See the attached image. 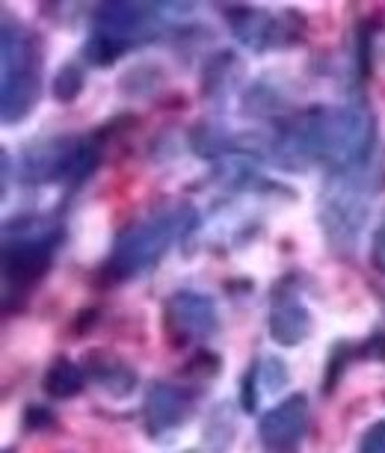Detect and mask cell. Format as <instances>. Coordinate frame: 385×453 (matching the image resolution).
<instances>
[{"instance_id": "6da1fadb", "label": "cell", "mask_w": 385, "mask_h": 453, "mask_svg": "<svg viewBox=\"0 0 385 453\" xmlns=\"http://www.w3.org/2000/svg\"><path fill=\"white\" fill-rule=\"evenodd\" d=\"M376 116L362 98L318 104L281 116L273 125L270 160L288 173L327 166V173L373 164Z\"/></svg>"}, {"instance_id": "7a4b0ae2", "label": "cell", "mask_w": 385, "mask_h": 453, "mask_svg": "<svg viewBox=\"0 0 385 453\" xmlns=\"http://www.w3.org/2000/svg\"><path fill=\"white\" fill-rule=\"evenodd\" d=\"M196 232H199V213L190 204H169V208L154 211L116 234L98 276L104 285L140 279L158 267L178 241Z\"/></svg>"}, {"instance_id": "3957f363", "label": "cell", "mask_w": 385, "mask_h": 453, "mask_svg": "<svg viewBox=\"0 0 385 453\" xmlns=\"http://www.w3.org/2000/svg\"><path fill=\"white\" fill-rule=\"evenodd\" d=\"M190 4H101L83 42L89 65H113L131 50L149 45L190 12Z\"/></svg>"}, {"instance_id": "277c9868", "label": "cell", "mask_w": 385, "mask_h": 453, "mask_svg": "<svg viewBox=\"0 0 385 453\" xmlns=\"http://www.w3.org/2000/svg\"><path fill=\"white\" fill-rule=\"evenodd\" d=\"M380 190L382 175L373 164L327 173L318 196V222L323 241L341 258H350L358 250Z\"/></svg>"}, {"instance_id": "5b68a950", "label": "cell", "mask_w": 385, "mask_h": 453, "mask_svg": "<svg viewBox=\"0 0 385 453\" xmlns=\"http://www.w3.org/2000/svg\"><path fill=\"white\" fill-rule=\"evenodd\" d=\"M63 241H65L63 222H57L50 217L24 213V217H15L6 222V228H4L6 299H12V294L24 299L48 276Z\"/></svg>"}, {"instance_id": "8992f818", "label": "cell", "mask_w": 385, "mask_h": 453, "mask_svg": "<svg viewBox=\"0 0 385 453\" xmlns=\"http://www.w3.org/2000/svg\"><path fill=\"white\" fill-rule=\"evenodd\" d=\"M42 98V42L27 24L4 19L0 27V116L21 125Z\"/></svg>"}, {"instance_id": "52a82bcc", "label": "cell", "mask_w": 385, "mask_h": 453, "mask_svg": "<svg viewBox=\"0 0 385 453\" xmlns=\"http://www.w3.org/2000/svg\"><path fill=\"white\" fill-rule=\"evenodd\" d=\"M101 166V140L98 136H50V140L30 142L19 157V178L24 184H87Z\"/></svg>"}, {"instance_id": "ba28073f", "label": "cell", "mask_w": 385, "mask_h": 453, "mask_svg": "<svg viewBox=\"0 0 385 453\" xmlns=\"http://www.w3.org/2000/svg\"><path fill=\"white\" fill-rule=\"evenodd\" d=\"M226 21L231 36L241 42L243 48L255 54H267V50H285L303 42V19L296 12L276 15L258 6H226Z\"/></svg>"}, {"instance_id": "9c48e42d", "label": "cell", "mask_w": 385, "mask_h": 453, "mask_svg": "<svg viewBox=\"0 0 385 453\" xmlns=\"http://www.w3.org/2000/svg\"><path fill=\"white\" fill-rule=\"evenodd\" d=\"M164 329L175 347H199L219 329V311L213 296L202 290H173L164 303Z\"/></svg>"}, {"instance_id": "30bf717a", "label": "cell", "mask_w": 385, "mask_h": 453, "mask_svg": "<svg viewBox=\"0 0 385 453\" xmlns=\"http://www.w3.org/2000/svg\"><path fill=\"white\" fill-rule=\"evenodd\" d=\"M314 318L303 299V276L285 273L270 290L267 332L279 347H299L312 335Z\"/></svg>"}, {"instance_id": "8fae6325", "label": "cell", "mask_w": 385, "mask_h": 453, "mask_svg": "<svg viewBox=\"0 0 385 453\" xmlns=\"http://www.w3.org/2000/svg\"><path fill=\"white\" fill-rule=\"evenodd\" d=\"M196 412V391L181 382L158 380L151 382L142 400V424L151 439L169 435L190 421Z\"/></svg>"}, {"instance_id": "7c38bea8", "label": "cell", "mask_w": 385, "mask_h": 453, "mask_svg": "<svg viewBox=\"0 0 385 453\" xmlns=\"http://www.w3.org/2000/svg\"><path fill=\"white\" fill-rule=\"evenodd\" d=\"M312 421V406L308 397L299 395L281 397L276 406H270L258 421V439L267 453H299Z\"/></svg>"}, {"instance_id": "4fadbf2b", "label": "cell", "mask_w": 385, "mask_h": 453, "mask_svg": "<svg viewBox=\"0 0 385 453\" xmlns=\"http://www.w3.org/2000/svg\"><path fill=\"white\" fill-rule=\"evenodd\" d=\"M83 367H87V376H92V380L104 391H110L113 397H127L136 388V371L119 356L92 353L87 362H83Z\"/></svg>"}, {"instance_id": "5bb4252c", "label": "cell", "mask_w": 385, "mask_h": 453, "mask_svg": "<svg viewBox=\"0 0 385 453\" xmlns=\"http://www.w3.org/2000/svg\"><path fill=\"white\" fill-rule=\"evenodd\" d=\"M42 388H45V395L54 400L77 397L83 388H87V367L74 365L72 358H57V362L45 371Z\"/></svg>"}, {"instance_id": "9a60e30c", "label": "cell", "mask_w": 385, "mask_h": 453, "mask_svg": "<svg viewBox=\"0 0 385 453\" xmlns=\"http://www.w3.org/2000/svg\"><path fill=\"white\" fill-rule=\"evenodd\" d=\"M237 433V418L235 409L228 403H217L204 418V430H202V444L208 453H226L235 441Z\"/></svg>"}, {"instance_id": "2e32d148", "label": "cell", "mask_w": 385, "mask_h": 453, "mask_svg": "<svg viewBox=\"0 0 385 453\" xmlns=\"http://www.w3.org/2000/svg\"><path fill=\"white\" fill-rule=\"evenodd\" d=\"M241 72V63H237L235 54H228V50H219L217 57L208 59L204 63V74H202V92L208 98L219 96V92H226V87L231 83V78Z\"/></svg>"}, {"instance_id": "e0dca14e", "label": "cell", "mask_w": 385, "mask_h": 453, "mask_svg": "<svg viewBox=\"0 0 385 453\" xmlns=\"http://www.w3.org/2000/svg\"><path fill=\"white\" fill-rule=\"evenodd\" d=\"M83 87H87V74H83L81 63H65L54 78V98L63 101V104H72L83 92Z\"/></svg>"}, {"instance_id": "ac0fdd59", "label": "cell", "mask_w": 385, "mask_h": 453, "mask_svg": "<svg viewBox=\"0 0 385 453\" xmlns=\"http://www.w3.org/2000/svg\"><path fill=\"white\" fill-rule=\"evenodd\" d=\"M255 367H258V382H261L264 391H281L288 386V367L281 358L267 356V358H261Z\"/></svg>"}, {"instance_id": "d6986e66", "label": "cell", "mask_w": 385, "mask_h": 453, "mask_svg": "<svg viewBox=\"0 0 385 453\" xmlns=\"http://www.w3.org/2000/svg\"><path fill=\"white\" fill-rule=\"evenodd\" d=\"M358 453H385V418L373 421L358 439Z\"/></svg>"}, {"instance_id": "ffe728a7", "label": "cell", "mask_w": 385, "mask_h": 453, "mask_svg": "<svg viewBox=\"0 0 385 453\" xmlns=\"http://www.w3.org/2000/svg\"><path fill=\"white\" fill-rule=\"evenodd\" d=\"M371 267L385 276V217L371 234Z\"/></svg>"}, {"instance_id": "44dd1931", "label": "cell", "mask_w": 385, "mask_h": 453, "mask_svg": "<svg viewBox=\"0 0 385 453\" xmlns=\"http://www.w3.org/2000/svg\"><path fill=\"white\" fill-rule=\"evenodd\" d=\"M255 382H258V367L250 365V371L243 376V386H241V403L246 412H255L258 409V395H255Z\"/></svg>"}]
</instances>
